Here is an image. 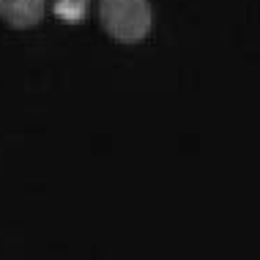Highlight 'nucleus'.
I'll return each instance as SVG.
<instances>
[{
	"mask_svg": "<svg viewBox=\"0 0 260 260\" xmlns=\"http://www.w3.org/2000/svg\"><path fill=\"white\" fill-rule=\"evenodd\" d=\"M102 25L118 44H140L151 30L148 0H102Z\"/></svg>",
	"mask_w": 260,
	"mask_h": 260,
	"instance_id": "nucleus-1",
	"label": "nucleus"
},
{
	"mask_svg": "<svg viewBox=\"0 0 260 260\" xmlns=\"http://www.w3.org/2000/svg\"><path fill=\"white\" fill-rule=\"evenodd\" d=\"M85 9H88V0H58L55 3V14L66 22H80L85 17Z\"/></svg>",
	"mask_w": 260,
	"mask_h": 260,
	"instance_id": "nucleus-3",
	"label": "nucleus"
},
{
	"mask_svg": "<svg viewBox=\"0 0 260 260\" xmlns=\"http://www.w3.org/2000/svg\"><path fill=\"white\" fill-rule=\"evenodd\" d=\"M0 17L11 27H33L44 19V0H0Z\"/></svg>",
	"mask_w": 260,
	"mask_h": 260,
	"instance_id": "nucleus-2",
	"label": "nucleus"
}]
</instances>
